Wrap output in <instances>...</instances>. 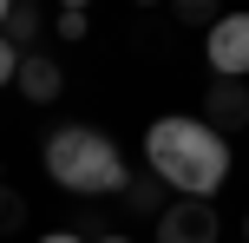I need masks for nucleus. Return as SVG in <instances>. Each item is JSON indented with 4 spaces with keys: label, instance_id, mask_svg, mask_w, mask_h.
Here are the masks:
<instances>
[{
    "label": "nucleus",
    "instance_id": "f257e3e1",
    "mask_svg": "<svg viewBox=\"0 0 249 243\" xmlns=\"http://www.w3.org/2000/svg\"><path fill=\"white\" fill-rule=\"evenodd\" d=\"M144 158L177 197H203L210 204L230 178V138L210 131L203 118H158L144 131Z\"/></svg>",
    "mask_w": 249,
    "mask_h": 243
},
{
    "label": "nucleus",
    "instance_id": "f03ea898",
    "mask_svg": "<svg viewBox=\"0 0 249 243\" xmlns=\"http://www.w3.org/2000/svg\"><path fill=\"white\" fill-rule=\"evenodd\" d=\"M46 178L59 184V191H79V197H118L124 184H131V171H124L118 145L105 138V131L59 125L46 138Z\"/></svg>",
    "mask_w": 249,
    "mask_h": 243
},
{
    "label": "nucleus",
    "instance_id": "7ed1b4c3",
    "mask_svg": "<svg viewBox=\"0 0 249 243\" xmlns=\"http://www.w3.org/2000/svg\"><path fill=\"white\" fill-rule=\"evenodd\" d=\"M203 53H210L216 79H249V13H216Z\"/></svg>",
    "mask_w": 249,
    "mask_h": 243
},
{
    "label": "nucleus",
    "instance_id": "20e7f679",
    "mask_svg": "<svg viewBox=\"0 0 249 243\" xmlns=\"http://www.w3.org/2000/svg\"><path fill=\"white\" fill-rule=\"evenodd\" d=\"M158 243H216V210L203 197H171V210L158 217Z\"/></svg>",
    "mask_w": 249,
    "mask_h": 243
},
{
    "label": "nucleus",
    "instance_id": "39448f33",
    "mask_svg": "<svg viewBox=\"0 0 249 243\" xmlns=\"http://www.w3.org/2000/svg\"><path fill=\"white\" fill-rule=\"evenodd\" d=\"M203 125L210 131H243L249 125V79H210V92H203Z\"/></svg>",
    "mask_w": 249,
    "mask_h": 243
},
{
    "label": "nucleus",
    "instance_id": "423d86ee",
    "mask_svg": "<svg viewBox=\"0 0 249 243\" xmlns=\"http://www.w3.org/2000/svg\"><path fill=\"white\" fill-rule=\"evenodd\" d=\"M13 86L26 92V105H53L66 92V73H59V59H46V53H26L20 73H13Z\"/></svg>",
    "mask_w": 249,
    "mask_h": 243
},
{
    "label": "nucleus",
    "instance_id": "0eeeda50",
    "mask_svg": "<svg viewBox=\"0 0 249 243\" xmlns=\"http://www.w3.org/2000/svg\"><path fill=\"white\" fill-rule=\"evenodd\" d=\"M118 204H124V210H138V217H144V210H158V217H164V210H171V184H164L158 171H138V178L118 191Z\"/></svg>",
    "mask_w": 249,
    "mask_h": 243
},
{
    "label": "nucleus",
    "instance_id": "6e6552de",
    "mask_svg": "<svg viewBox=\"0 0 249 243\" xmlns=\"http://www.w3.org/2000/svg\"><path fill=\"white\" fill-rule=\"evenodd\" d=\"M0 39H7L13 53H33V39H39V7H13L7 26H0Z\"/></svg>",
    "mask_w": 249,
    "mask_h": 243
},
{
    "label": "nucleus",
    "instance_id": "1a4fd4ad",
    "mask_svg": "<svg viewBox=\"0 0 249 243\" xmlns=\"http://www.w3.org/2000/svg\"><path fill=\"white\" fill-rule=\"evenodd\" d=\"M20 224H26V197L13 191V184H0V237H13Z\"/></svg>",
    "mask_w": 249,
    "mask_h": 243
},
{
    "label": "nucleus",
    "instance_id": "9d476101",
    "mask_svg": "<svg viewBox=\"0 0 249 243\" xmlns=\"http://www.w3.org/2000/svg\"><path fill=\"white\" fill-rule=\"evenodd\" d=\"M177 26H203V33H210V26H216V7H210V0H177Z\"/></svg>",
    "mask_w": 249,
    "mask_h": 243
},
{
    "label": "nucleus",
    "instance_id": "9b49d317",
    "mask_svg": "<svg viewBox=\"0 0 249 243\" xmlns=\"http://www.w3.org/2000/svg\"><path fill=\"white\" fill-rule=\"evenodd\" d=\"M86 26H92V13L86 7H59V20H53V33L72 46V39H86Z\"/></svg>",
    "mask_w": 249,
    "mask_h": 243
},
{
    "label": "nucleus",
    "instance_id": "f8f14e48",
    "mask_svg": "<svg viewBox=\"0 0 249 243\" xmlns=\"http://www.w3.org/2000/svg\"><path fill=\"white\" fill-rule=\"evenodd\" d=\"M20 59H26V53H13L7 39H0V86H13V73H20Z\"/></svg>",
    "mask_w": 249,
    "mask_h": 243
},
{
    "label": "nucleus",
    "instance_id": "ddd939ff",
    "mask_svg": "<svg viewBox=\"0 0 249 243\" xmlns=\"http://www.w3.org/2000/svg\"><path fill=\"white\" fill-rule=\"evenodd\" d=\"M39 243H86L79 230H53V237H39Z\"/></svg>",
    "mask_w": 249,
    "mask_h": 243
},
{
    "label": "nucleus",
    "instance_id": "4468645a",
    "mask_svg": "<svg viewBox=\"0 0 249 243\" xmlns=\"http://www.w3.org/2000/svg\"><path fill=\"white\" fill-rule=\"evenodd\" d=\"M7 13H13V0H0V26H7Z\"/></svg>",
    "mask_w": 249,
    "mask_h": 243
},
{
    "label": "nucleus",
    "instance_id": "2eb2a0df",
    "mask_svg": "<svg viewBox=\"0 0 249 243\" xmlns=\"http://www.w3.org/2000/svg\"><path fill=\"white\" fill-rule=\"evenodd\" d=\"M99 243H131V237H99Z\"/></svg>",
    "mask_w": 249,
    "mask_h": 243
},
{
    "label": "nucleus",
    "instance_id": "dca6fc26",
    "mask_svg": "<svg viewBox=\"0 0 249 243\" xmlns=\"http://www.w3.org/2000/svg\"><path fill=\"white\" fill-rule=\"evenodd\" d=\"M243 243H249V210H243Z\"/></svg>",
    "mask_w": 249,
    "mask_h": 243
}]
</instances>
